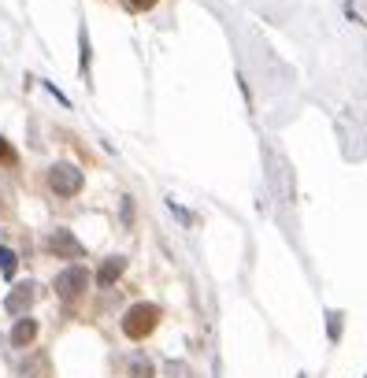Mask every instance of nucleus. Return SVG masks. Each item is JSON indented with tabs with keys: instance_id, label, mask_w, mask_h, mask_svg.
Instances as JSON below:
<instances>
[{
	"instance_id": "nucleus-1",
	"label": "nucleus",
	"mask_w": 367,
	"mask_h": 378,
	"mask_svg": "<svg viewBox=\"0 0 367 378\" xmlns=\"http://www.w3.org/2000/svg\"><path fill=\"white\" fill-rule=\"evenodd\" d=\"M156 323H160V308L156 304H134L123 316V330H126V338H145V334L156 330Z\"/></svg>"
},
{
	"instance_id": "nucleus-2",
	"label": "nucleus",
	"mask_w": 367,
	"mask_h": 378,
	"mask_svg": "<svg viewBox=\"0 0 367 378\" xmlns=\"http://www.w3.org/2000/svg\"><path fill=\"white\" fill-rule=\"evenodd\" d=\"M49 189L56 193V197H74V193L82 189V171L74 164H56L49 171Z\"/></svg>"
},
{
	"instance_id": "nucleus-3",
	"label": "nucleus",
	"mask_w": 367,
	"mask_h": 378,
	"mask_svg": "<svg viewBox=\"0 0 367 378\" xmlns=\"http://www.w3.org/2000/svg\"><path fill=\"white\" fill-rule=\"evenodd\" d=\"M89 286V271L85 267H67V271L56 275V297L60 300H78Z\"/></svg>"
},
{
	"instance_id": "nucleus-4",
	"label": "nucleus",
	"mask_w": 367,
	"mask_h": 378,
	"mask_svg": "<svg viewBox=\"0 0 367 378\" xmlns=\"http://www.w3.org/2000/svg\"><path fill=\"white\" fill-rule=\"evenodd\" d=\"M49 252L63 256V260H82L85 248L74 241V234H71V230H52V237H49Z\"/></svg>"
},
{
	"instance_id": "nucleus-5",
	"label": "nucleus",
	"mask_w": 367,
	"mask_h": 378,
	"mask_svg": "<svg viewBox=\"0 0 367 378\" xmlns=\"http://www.w3.org/2000/svg\"><path fill=\"white\" fill-rule=\"evenodd\" d=\"M34 304V286H15L12 293H8V300H4V311L8 316H26V308Z\"/></svg>"
},
{
	"instance_id": "nucleus-6",
	"label": "nucleus",
	"mask_w": 367,
	"mask_h": 378,
	"mask_svg": "<svg viewBox=\"0 0 367 378\" xmlns=\"http://www.w3.org/2000/svg\"><path fill=\"white\" fill-rule=\"evenodd\" d=\"M37 338V319H30V316H19L15 323V330H12V345L15 349H26L30 341Z\"/></svg>"
},
{
	"instance_id": "nucleus-7",
	"label": "nucleus",
	"mask_w": 367,
	"mask_h": 378,
	"mask_svg": "<svg viewBox=\"0 0 367 378\" xmlns=\"http://www.w3.org/2000/svg\"><path fill=\"white\" fill-rule=\"evenodd\" d=\"M123 271H126V260H123V256H112V260H104L101 275H96V282H101V286L108 289V286H112V282H115V278L123 275Z\"/></svg>"
},
{
	"instance_id": "nucleus-8",
	"label": "nucleus",
	"mask_w": 367,
	"mask_h": 378,
	"mask_svg": "<svg viewBox=\"0 0 367 378\" xmlns=\"http://www.w3.org/2000/svg\"><path fill=\"white\" fill-rule=\"evenodd\" d=\"M19 267V256L12 252V248H0V271H4V278H12Z\"/></svg>"
},
{
	"instance_id": "nucleus-9",
	"label": "nucleus",
	"mask_w": 367,
	"mask_h": 378,
	"mask_svg": "<svg viewBox=\"0 0 367 378\" xmlns=\"http://www.w3.org/2000/svg\"><path fill=\"white\" fill-rule=\"evenodd\" d=\"M130 375H134V378H153V363H148V360H142V356H137V360L130 363Z\"/></svg>"
},
{
	"instance_id": "nucleus-10",
	"label": "nucleus",
	"mask_w": 367,
	"mask_h": 378,
	"mask_svg": "<svg viewBox=\"0 0 367 378\" xmlns=\"http://www.w3.org/2000/svg\"><path fill=\"white\" fill-rule=\"evenodd\" d=\"M0 164H8V167L15 164V153H12V145H8L4 137H0Z\"/></svg>"
}]
</instances>
